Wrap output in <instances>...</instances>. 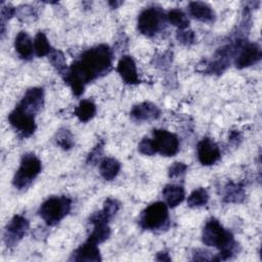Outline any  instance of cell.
<instances>
[{
    "label": "cell",
    "mask_w": 262,
    "mask_h": 262,
    "mask_svg": "<svg viewBox=\"0 0 262 262\" xmlns=\"http://www.w3.org/2000/svg\"><path fill=\"white\" fill-rule=\"evenodd\" d=\"M112 50L105 44H100L86 50L64 74L66 82L75 95L84 91L87 83L105 75L112 67Z\"/></svg>",
    "instance_id": "6da1fadb"
},
{
    "label": "cell",
    "mask_w": 262,
    "mask_h": 262,
    "mask_svg": "<svg viewBox=\"0 0 262 262\" xmlns=\"http://www.w3.org/2000/svg\"><path fill=\"white\" fill-rule=\"evenodd\" d=\"M202 239L206 246L215 247L220 250L219 256L216 258V260L229 259L233 255L236 248V243L233 239V235L215 218H211L205 224Z\"/></svg>",
    "instance_id": "7a4b0ae2"
},
{
    "label": "cell",
    "mask_w": 262,
    "mask_h": 262,
    "mask_svg": "<svg viewBox=\"0 0 262 262\" xmlns=\"http://www.w3.org/2000/svg\"><path fill=\"white\" fill-rule=\"evenodd\" d=\"M71 206V200L64 195L51 196L41 205L39 214L46 224L53 226L68 215Z\"/></svg>",
    "instance_id": "3957f363"
},
{
    "label": "cell",
    "mask_w": 262,
    "mask_h": 262,
    "mask_svg": "<svg viewBox=\"0 0 262 262\" xmlns=\"http://www.w3.org/2000/svg\"><path fill=\"white\" fill-rule=\"evenodd\" d=\"M41 161L34 154H26L21 158L19 168L14 174L12 183L17 189L27 188L41 172Z\"/></svg>",
    "instance_id": "277c9868"
},
{
    "label": "cell",
    "mask_w": 262,
    "mask_h": 262,
    "mask_svg": "<svg viewBox=\"0 0 262 262\" xmlns=\"http://www.w3.org/2000/svg\"><path fill=\"white\" fill-rule=\"evenodd\" d=\"M169 220L168 207L163 202H157L146 207L139 218V224L143 229L157 230L165 226Z\"/></svg>",
    "instance_id": "5b68a950"
},
{
    "label": "cell",
    "mask_w": 262,
    "mask_h": 262,
    "mask_svg": "<svg viewBox=\"0 0 262 262\" xmlns=\"http://www.w3.org/2000/svg\"><path fill=\"white\" fill-rule=\"evenodd\" d=\"M165 14L159 7H148L140 12L137 19L138 31L148 37L159 33L165 25Z\"/></svg>",
    "instance_id": "8992f818"
},
{
    "label": "cell",
    "mask_w": 262,
    "mask_h": 262,
    "mask_svg": "<svg viewBox=\"0 0 262 262\" xmlns=\"http://www.w3.org/2000/svg\"><path fill=\"white\" fill-rule=\"evenodd\" d=\"M152 143L155 145L156 151L165 157H171L177 154L179 149V139L178 137L163 129H157L152 132Z\"/></svg>",
    "instance_id": "52a82bcc"
},
{
    "label": "cell",
    "mask_w": 262,
    "mask_h": 262,
    "mask_svg": "<svg viewBox=\"0 0 262 262\" xmlns=\"http://www.w3.org/2000/svg\"><path fill=\"white\" fill-rule=\"evenodd\" d=\"M8 121L10 125L24 137L31 136L36 129L35 116L27 113L19 105H16L9 114Z\"/></svg>",
    "instance_id": "ba28073f"
},
{
    "label": "cell",
    "mask_w": 262,
    "mask_h": 262,
    "mask_svg": "<svg viewBox=\"0 0 262 262\" xmlns=\"http://www.w3.org/2000/svg\"><path fill=\"white\" fill-rule=\"evenodd\" d=\"M236 56L234 57V64L237 69L248 68L255 64L261 58V48L257 43H244L241 41L236 50Z\"/></svg>",
    "instance_id": "9c48e42d"
},
{
    "label": "cell",
    "mask_w": 262,
    "mask_h": 262,
    "mask_svg": "<svg viewBox=\"0 0 262 262\" xmlns=\"http://www.w3.org/2000/svg\"><path fill=\"white\" fill-rule=\"evenodd\" d=\"M29 229V221L21 215H15L6 225L4 231V242L7 246L16 245L27 233Z\"/></svg>",
    "instance_id": "30bf717a"
},
{
    "label": "cell",
    "mask_w": 262,
    "mask_h": 262,
    "mask_svg": "<svg viewBox=\"0 0 262 262\" xmlns=\"http://www.w3.org/2000/svg\"><path fill=\"white\" fill-rule=\"evenodd\" d=\"M198 158L201 164L210 166L220 159V150L215 141L211 138H203L198 143Z\"/></svg>",
    "instance_id": "8fae6325"
},
{
    "label": "cell",
    "mask_w": 262,
    "mask_h": 262,
    "mask_svg": "<svg viewBox=\"0 0 262 262\" xmlns=\"http://www.w3.org/2000/svg\"><path fill=\"white\" fill-rule=\"evenodd\" d=\"M44 101V92L42 88H30L25 93L20 102L17 104L27 113L36 116V114L41 110Z\"/></svg>",
    "instance_id": "7c38bea8"
},
{
    "label": "cell",
    "mask_w": 262,
    "mask_h": 262,
    "mask_svg": "<svg viewBox=\"0 0 262 262\" xmlns=\"http://www.w3.org/2000/svg\"><path fill=\"white\" fill-rule=\"evenodd\" d=\"M117 71L120 74L122 80L126 84H138L140 82L136 71V66L133 58L129 55H124L118 62Z\"/></svg>",
    "instance_id": "4fadbf2b"
},
{
    "label": "cell",
    "mask_w": 262,
    "mask_h": 262,
    "mask_svg": "<svg viewBox=\"0 0 262 262\" xmlns=\"http://www.w3.org/2000/svg\"><path fill=\"white\" fill-rule=\"evenodd\" d=\"M70 260L74 261H100V254L99 250L97 248V245L90 242L86 241L83 245H81L71 256Z\"/></svg>",
    "instance_id": "5bb4252c"
},
{
    "label": "cell",
    "mask_w": 262,
    "mask_h": 262,
    "mask_svg": "<svg viewBox=\"0 0 262 262\" xmlns=\"http://www.w3.org/2000/svg\"><path fill=\"white\" fill-rule=\"evenodd\" d=\"M159 107L151 102H141L132 107L130 115L137 121H152L160 117Z\"/></svg>",
    "instance_id": "9a60e30c"
},
{
    "label": "cell",
    "mask_w": 262,
    "mask_h": 262,
    "mask_svg": "<svg viewBox=\"0 0 262 262\" xmlns=\"http://www.w3.org/2000/svg\"><path fill=\"white\" fill-rule=\"evenodd\" d=\"M188 12L193 18L203 23H212L215 19V13L210 5L204 2H190Z\"/></svg>",
    "instance_id": "2e32d148"
},
{
    "label": "cell",
    "mask_w": 262,
    "mask_h": 262,
    "mask_svg": "<svg viewBox=\"0 0 262 262\" xmlns=\"http://www.w3.org/2000/svg\"><path fill=\"white\" fill-rule=\"evenodd\" d=\"M14 48L23 59H31L34 53V43L31 37L24 31L19 32L14 40Z\"/></svg>",
    "instance_id": "e0dca14e"
},
{
    "label": "cell",
    "mask_w": 262,
    "mask_h": 262,
    "mask_svg": "<svg viewBox=\"0 0 262 262\" xmlns=\"http://www.w3.org/2000/svg\"><path fill=\"white\" fill-rule=\"evenodd\" d=\"M162 194L165 200V204L170 208L178 206L184 200L185 195L183 187L176 184H167L163 188Z\"/></svg>",
    "instance_id": "ac0fdd59"
},
{
    "label": "cell",
    "mask_w": 262,
    "mask_h": 262,
    "mask_svg": "<svg viewBox=\"0 0 262 262\" xmlns=\"http://www.w3.org/2000/svg\"><path fill=\"white\" fill-rule=\"evenodd\" d=\"M90 223L93 224V229L90 232L88 241L98 245L108 238L111 234V228L107 225V222L95 220V221H90Z\"/></svg>",
    "instance_id": "d6986e66"
},
{
    "label": "cell",
    "mask_w": 262,
    "mask_h": 262,
    "mask_svg": "<svg viewBox=\"0 0 262 262\" xmlns=\"http://www.w3.org/2000/svg\"><path fill=\"white\" fill-rule=\"evenodd\" d=\"M121 164L114 158H104L99 165V172L103 179L111 181L120 172Z\"/></svg>",
    "instance_id": "ffe728a7"
},
{
    "label": "cell",
    "mask_w": 262,
    "mask_h": 262,
    "mask_svg": "<svg viewBox=\"0 0 262 262\" xmlns=\"http://www.w3.org/2000/svg\"><path fill=\"white\" fill-rule=\"evenodd\" d=\"M96 113L95 104L88 99L80 101L78 106L75 108V115L81 122H88L91 120Z\"/></svg>",
    "instance_id": "44dd1931"
},
{
    "label": "cell",
    "mask_w": 262,
    "mask_h": 262,
    "mask_svg": "<svg viewBox=\"0 0 262 262\" xmlns=\"http://www.w3.org/2000/svg\"><path fill=\"white\" fill-rule=\"evenodd\" d=\"M33 43H34V52L39 57L49 55L53 50L47 37L45 36V34L43 32L37 33Z\"/></svg>",
    "instance_id": "7402d4cb"
},
{
    "label": "cell",
    "mask_w": 262,
    "mask_h": 262,
    "mask_svg": "<svg viewBox=\"0 0 262 262\" xmlns=\"http://www.w3.org/2000/svg\"><path fill=\"white\" fill-rule=\"evenodd\" d=\"M166 18L168 19V21L177 27L180 30H186L188 28V25H189V19L187 17V15L179 8H174V9H171L167 15H166Z\"/></svg>",
    "instance_id": "603a6c76"
},
{
    "label": "cell",
    "mask_w": 262,
    "mask_h": 262,
    "mask_svg": "<svg viewBox=\"0 0 262 262\" xmlns=\"http://www.w3.org/2000/svg\"><path fill=\"white\" fill-rule=\"evenodd\" d=\"M208 201H209L208 191L203 187H199V188H195L193 191H191V193L188 195L187 205L190 208H198V207L205 206L208 203Z\"/></svg>",
    "instance_id": "cb8c5ba5"
},
{
    "label": "cell",
    "mask_w": 262,
    "mask_h": 262,
    "mask_svg": "<svg viewBox=\"0 0 262 262\" xmlns=\"http://www.w3.org/2000/svg\"><path fill=\"white\" fill-rule=\"evenodd\" d=\"M244 188L239 184L229 183L224 192V201L228 203H239L244 200Z\"/></svg>",
    "instance_id": "d4e9b609"
},
{
    "label": "cell",
    "mask_w": 262,
    "mask_h": 262,
    "mask_svg": "<svg viewBox=\"0 0 262 262\" xmlns=\"http://www.w3.org/2000/svg\"><path fill=\"white\" fill-rule=\"evenodd\" d=\"M49 60L60 75H64L67 73L68 69L66 64V59L60 51L52 50V52L49 54Z\"/></svg>",
    "instance_id": "484cf974"
},
{
    "label": "cell",
    "mask_w": 262,
    "mask_h": 262,
    "mask_svg": "<svg viewBox=\"0 0 262 262\" xmlns=\"http://www.w3.org/2000/svg\"><path fill=\"white\" fill-rule=\"evenodd\" d=\"M56 143L63 149H70L74 145V139L71 132L67 129H61L56 134Z\"/></svg>",
    "instance_id": "4316f807"
},
{
    "label": "cell",
    "mask_w": 262,
    "mask_h": 262,
    "mask_svg": "<svg viewBox=\"0 0 262 262\" xmlns=\"http://www.w3.org/2000/svg\"><path fill=\"white\" fill-rule=\"evenodd\" d=\"M120 209V203L112 198H108L104 204H103V208H102V212L105 214V216L111 220L115 214L118 212V210Z\"/></svg>",
    "instance_id": "83f0119b"
},
{
    "label": "cell",
    "mask_w": 262,
    "mask_h": 262,
    "mask_svg": "<svg viewBox=\"0 0 262 262\" xmlns=\"http://www.w3.org/2000/svg\"><path fill=\"white\" fill-rule=\"evenodd\" d=\"M138 150L145 156H152L157 154L152 140L150 138H143L138 144Z\"/></svg>",
    "instance_id": "f1b7e54d"
},
{
    "label": "cell",
    "mask_w": 262,
    "mask_h": 262,
    "mask_svg": "<svg viewBox=\"0 0 262 262\" xmlns=\"http://www.w3.org/2000/svg\"><path fill=\"white\" fill-rule=\"evenodd\" d=\"M177 40L179 42H181L182 44H185V45H189V44H192L195 40V36H194V33L190 30H180L178 33H177V36H176Z\"/></svg>",
    "instance_id": "f546056e"
},
{
    "label": "cell",
    "mask_w": 262,
    "mask_h": 262,
    "mask_svg": "<svg viewBox=\"0 0 262 262\" xmlns=\"http://www.w3.org/2000/svg\"><path fill=\"white\" fill-rule=\"evenodd\" d=\"M187 169V166L183 163H180V162H175L170 168H169V171H168V174H169V177L170 178H175V177H178L182 174L185 173Z\"/></svg>",
    "instance_id": "4dcf8cb0"
},
{
    "label": "cell",
    "mask_w": 262,
    "mask_h": 262,
    "mask_svg": "<svg viewBox=\"0 0 262 262\" xmlns=\"http://www.w3.org/2000/svg\"><path fill=\"white\" fill-rule=\"evenodd\" d=\"M15 13V8L12 7L11 5L7 6H2L1 8V27H2V33L4 31V23L9 19L13 14Z\"/></svg>",
    "instance_id": "1f68e13d"
},
{
    "label": "cell",
    "mask_w": 262,
    "mask_h": 262,
    "mask_svg": "<svg viewBox=\"0 0 262 262\" xmlns=\"http://www.w3.org/2000/svg\"><path fill=\"white\" fill-rule=\"evenodd\" d=\"M100 151H101V146H100V144H98L94 149H93V151L89 155V161L90 162H93V161H96L97 160V156L98 155H100ZM99 157V156H98Z\"/></svg>",
    "instance_id": "d6a6232c"
},
{
    "label": "cell",
    "mask_w": 262,
    "mask_h": 262,
    "mask_svg": "<svg viewBox=\"0 0 262 262\" xmlns=\"http://www.w3.org/2000/svg\"><path fill=\"white\" fill-rule=\"evenodd\" d=\"M158 255H161L162 257L158 256V257H157V260H159V261H170V258H169V256H168V254H167L166 252L159 253Z\"/></svg>",
    "instance_id": "836d02e7"
},
{
    "label": "cell",
    "mask_w": 262,
    "mask_h": 262,
    "mask_svg": "<svg viewBox=\"0 0 262 262\" xmlns=\"http://www.w3.org/2000/svg\"><path fill=\"white\" fill-rule=\"evenodd\" d=\"M110 5H113V8H117L120 4H122V2H108Z\"/></svg>",
    "instance_id": "e575fe53"
}]
</instances>
